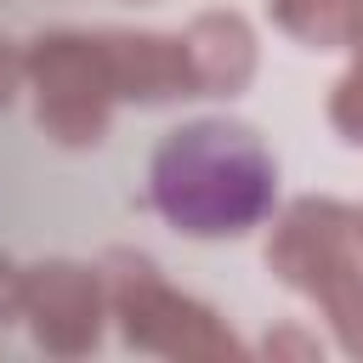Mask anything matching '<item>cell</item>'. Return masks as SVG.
<instances>
[{
    "instance_id": "obj_1",
    "label": "cell",
    "mask_w": 363,
    "mask_h": 363,
    "mask_svg": "<svg viewBox=\"0 0 363 363\" xmlns=\"http://www.w3.org/2000/svg\"><path fill=\"white\" fill-rule=\"evenodd\" d=\"M147 193L176 233L233 238L278 204V164L250 125L193 119L159 142L147 164Z\"/></svg>"
}]
</instances>
